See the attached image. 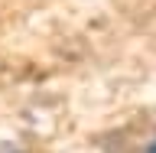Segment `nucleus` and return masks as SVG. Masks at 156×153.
<instances>
[{
  "instance_id": "obj_1",
  "label": "nucleus",
  "mask_w": 156,
  "mask_h": 153,
  "mask_svg": "<svg viewBox=\"0 0 156 153\" xmlns=\"http://www.w3.org/2000/svg\"><path fill=\"white\" fill-rule=\"evenodd\" d=\"M150 153H156V140H153V147H150Z\"/></svg>"
}]
</instances>
